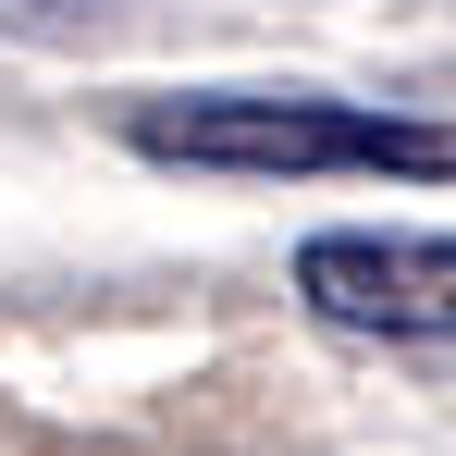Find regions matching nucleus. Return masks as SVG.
<instances>
[{"label":"nucleus","instance_id":"1","mask_svg":"<svg viewBox=\"0 0 456 456\" xmlns=\"http://www.w3.org/2000/svg\"><path fill=\"white\" fill-rule=\"evenodd\" d=\"M124 136L185 173H407L456 185V111H395V99H333V86H185L136 99Z\"/></svg>","mask_w":456,"mask_h":456},{"label":"nucleus","instance_id":"2","mask_svg":"<svg viewBox=\"0 0 456 456\" xmlns=\"http://www.w3.org/2000/svg\"><path fill=\"white\" fill-rule=\"evenodd\" d=\"M297 297L333 333H370V346H432L456 358V234H308L297 247Z\"/></svg>","mask_w":456,"mask_h":456},{"label":"nucleus","instance_id":"3","mask_svg":"<svg viewBox=\"0 0 456 456\" xmlns=\"http://www.w3.org/2000/svg\"><path fill=\"white\" fill-rule=\"evenodd\" d=\"M99 25H111V0H0V37H50L62 50V37H99Z\"/></svg>","mask_w":456,"mask_h":456}]
</instances>
